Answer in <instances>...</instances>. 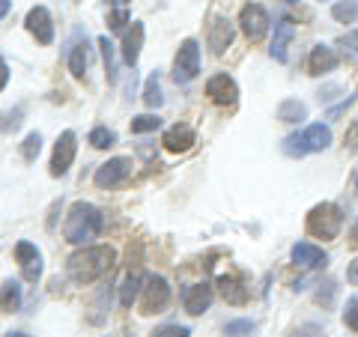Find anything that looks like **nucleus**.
<instances>
[{"label": "nucleus", "mask_w": 358, "mask_h": 337, "mask_svg": "<svg viewBox=\"0 0 358 337\" xmlns=\"http://www.w3.org/2000/svg\"><path fill=\"white\" fill-rule=\"evenodd\" d=\"M117 263V251L110 245H84L66 260V275L78 287H90L99 278H105Z\"/></svg>", "instance_id": "obj_1"}, {"label": "nucleus", "mask_w": 358, "mask_h": 337, "mask_svg": "<svg viewBox=\"0 0 358 337\" xmlns=\"http://www.w3.org/2000/svg\"><path fill=\"white\" fill-rule=\"evenodd\" d=\"M102 233V212H99L93 203L87 200H78V203L69 206V215H66L63 224V236L69 245H90L93 239H99Z\"/></svg>", "instance_id": "obj_2"}, {"label": "nucleus", "mask_w": 358, "mask_h": 337, "mask_svg": "<svg viewBox=\"0 0 358 337\" xmlns=\"http://www.w3.org/2000/svg\"><path fill=\"white\" fill-rule=\"evenodd\" d=\"M331 147V129L322 126V122H313V126L301 129L296 134H287L281 150L284 155H289V159H305V155H313V152H322Z\"/></svg>", "instance_id": "obj_3"}, {"label": "nucleus", "mask_w": 358, "mask_h": 337, "mask_svg": "<svg viewBox=\"0 0 358 337\" xmlns=\"http://www.w3.org/2000/svg\"><path fill=\"white\" fill-rule=\"evenodd\" d=\"M343 227V212L334 203H320L308 212V233L317 239H338Z\"/></svg>", "instance_id": "obj_4"}, {"label": "nucleus", "mask_w": 358, "mask_h": 337, "mask_svg": "<svg viewBox=\"0 0 358 337\" xmlns=\"http://www.w3.org/2000/svg\"><path fill=\"white\" fill-rule=\"evenodd\" d=\"M197 75H200V45H197V39H185L173 57V81L188 84V81H194Z\"/></svg>", "instance_id": "obj_5"}, {"label": "nucleus", "mask_w": 358, "mask_h": 337, "mask_svg": "<svg viewBox=\"0 0 358 337\" xmlns=\"http://www.w3.org/2000/svg\"><path fill=\"white\" fill-rule=\"evenodd\" d=\"M171 301V284L162 275H147L141 287V313H159Z\"/></svg>", "instance_id": "obj_6"}, {"label": "nucleus", "mask_w": 358, "mask_h": 337, "mask_svg": "<svg viewBox=\"0 0 358 337\" xmlns=\"http://www.w3.org/2000/svg\"><path fill=\"white\" fill-rule=\"evenodd\" d=\"M75 152H78V138L75 131H63L57 143H54V152H51V176H66L69 167L75 162Z\"/></svg>", "instance_id": "obj_7"}, {"label": "nucleus", "mask_w": 358, "mask_h": 337, "mask_svg": "<svg viewBox=\"0 0 358 337\" xmlns=\"http://www.w3.org/2000/svg\"><path fill=\"white\" fill-rule=\"evenodd\" d=\"M239 27H242V33H245V36H248L251 42H260L266 33H268V13H266L260 3L242 6V13H239Z\"/></svg>", "instance_id": "obj_8"}, {"label": "nucleus", "mask_w": 358, "mask_h": 337, "mask_svg": "<svg viewBox=\"0 0 358 337\" xmlns=\"http://www.w3.org/2000/svg\"><path fill=\"white\" fill-rule=\"evenodd\" d=\"M131 173V159H126V155H117V159H108L102 167L96 171V185L99 188H117L129 179Z\"/></svg>", "instance_id": "obj_9"}, {"label": "nucleus", "mask_w": 358, "mask_h": 337, "mask_svg": "<svg viewBox=\"0 0 358 337\" xmlns=\"http://www.w3.org/2000/svg\"><path fill=\"white\" fill-rule=\"evenodd\" d=\"M206 96L215 105L230 108V105H236V99H239V87L227 72H221V75H212L206 81Z\"/></svg>", "instance_id": "obj_10"}, {"label": "nucleus", "mask_w": 358, "mask_h": 337, "mask_svg": "<svg viewBox=\"0 0 358 337\" xmlns=\"http://www.w3.org/2000/svg\"><path fill=\"white\" fill-rule=\"evenodd\" d=\"M233 21L227 15H212L209 18V30H206V42L212 54H224L233 45Z\"/></svg>", "instance_id": "obj_11"}, {"label": "nucleus", "mask_w": 358, "mask_h": 337, "mask_svg": "<svg viewBox=\"0 0 358 337\" xmlns=\"http://www.w3.org/2000/svg\"><path fill=\"white\" fill-rule=\"evenodd\" d=\"M15 260L21 263V272H24V280L36 284L42 278V254L33 242H18L15 245Z\"/></svg>", "instance_id": "obj_12"}, {"label": "nucleus", "mask_w": 358, "mask_h": 337, "mask_svg": "<svg viewBox=\"0 0 358 337\" xmlns=\"http://www.w3.org/2000/svg\"><path fill=\"white\" fill-rule=\"evenodd\" d=\"M24 24H27V30L33 33V36H36L39 45L54 42V21H51V13L45 6H33L27 13V18H24Z\"/></svg>", "instance_id": "obj_13"}, {"label": "nucleus", "mask_w": 358, "mask_h": 337, "mask_svg": "<svg viewBox=\"0 0 358 337\" xmlns=\"http://www.w3.org/2000/svg\"><path fill=\"white\" fill-rule=\"evenodd\" d=\"M162 143H164V150L167 152H188L197 143V134H194V129L188 126V122H176V126H171L164 131V138H162Z\"/></svg>", "instance_id": "obj_14"}, {"label": "nucleus", "mask_w": 358, "mask_h": 337, "mask_svg": "<svg viewBox=\"0 0 358 337\" xmlns=\"http://www.w3.org/2000/svg\"><path fill=\"white\" fill-rule=\"evenodd\" d=\"M209 305H212V287L209 284H188L182 289V308L192 313V317L206 313Z\"/></svg>", "instance_id": "obj_15"}, {"label": "nucleus", "mask_w": 358, "mask_h": 337, "mask_svg": "<svg viewBox=\"0 0 358 337\" xmlns=\"http://www.w3.org/2000/svg\"><path fill=\"white\" fill-rule=\"evenodd\" d=\"M143 36H147V30H143V21H131V27L122 33V60L126 66H138V57H141V48H143Z\"/></svg>", "instance_id": "obj_16"}, {"label": "nucleus", "mask_w": 358, "mask_h": 337, "mask_svg": "<svg viewBox=\"0 0 358 337\" xmlns=\"http://www.w3.org/2000/svg\"><path fill=\"white\" fill-rule=\"evenodd\" d=\"M293 39H296L293 18H281L275 24V36H272V48H268V54H272L278 63H287V48H289V42Z\"/></svg>", "instance_id": "obj_17"}, {"label": "nucleus", "mask_w": 358, "mask_h": 337, "mask_svg": "<svg viewBox=\"0 0 358 337\" xmlns=\"http://www.w3.org/2000/svg\"><path fill=\"white\" fill-rule=\"evenodd\" d=\"M338 69V54L329 45H313L308 54V72L310 75H329Z\"/></svg>", "instance_id": "obj_18"}, {"label": "nucleus", "mask_w": 358, "mask_h": 337, "mask_svg": "<svg viewBox=\"0 0 358 337\" xmlns=\"http://www.w3.org/2000/svg\"><path fill=\"white\" fill-rule=\"evenodd\" d=\"M293 263L301 268H322L329 263V254L310 242H296L293 245Z\"/></svg>", "instance_id": "obj_19"}, {"label": "nucleus", "mask_w": 358, "mask_h": 337, "mask_svg": "<svg viewBox=\"0 0 358 337\" xmlns=\"http://www.w3.org/2000/svg\"><path fill=\"white\" fill-rule=\"evenodd\" d=\"M218 293L230 301V305H245L248 301V287H245L242 278H233V275H221L218 278Z\"/></svg>", "instance_id": "obj_20"}, {"label": "nucleus", "mask_w": 358, "mask_h": 337, "mask_svg": "<svg viewBox=\"0 0 358 337\" xmlns=\"http://www.w3.org/2000/svg\"><path fill=\"white\" fill-rule=\"evenodd\" d=\"M141 287H143V278L138 272H126V278H122V284H120V305L131 308L141 296Z\"/></svg>", "instance_id": "obj_21"}, {"label": "nucleus", "mask_w": 358, "mask_h": 337, "mask_svg": "<svg viewBox=\"0 0 358 337\" xmlns=\"http://www.w3.org/2000/svg\"><path fill=\"white\" fill-rule=\"evenodd\" d=\"M308 117V108L305 102H299V99H284L281 105H278V120L281 122H301Z\"/></svg>", "instance_id": "obj_22"}, {"label": "nucleus", "mask_w": 358, "mask_h": 337, "mask_svg": "<svg viewBox=\"0 0 358 337\" xmlns=\"http://www.w3.org/2000/svg\"><path fill=\"white\" fill-rule=\"evenodd\" d=\"M18 305H21V287H18V280H6V284L0 287V310L13 313V310H18Z\"/></svg>", "instance_id": "obj_23"}, {"label": "nucleus", "mask_w": 358, "mask_h": 337, "mask_svg": "<svg viewBox=\"0 0 358 337\" xmlns=\"http://www.w3.org/2000/svg\"><path fill=\"white\" fill-rule=\"evenodd\" d=\"M99 48H102V63L108 72V84H117V48L108 36H99Z\"/></svg>", "instance_id": "obj_24"}, {"label": "nucleus", "mask_w": 358, "mask_h": 337, "mask_svg": "<svg viewBox=\"0 0 358 337\" xmlns=\"http://www.w3.org/2000/svg\"><path fill=\"white\" fill-rule=\"evenodd\" d=\"M162 102H164V96H162V84H159V72H155L147 78V84H143V105L155 110V108H162Z\"/></svg>", "instance_id": "obj_25"}, {"label": "nucleus", "mask_w": 358, "mask_h": 337, "mask_svg": "<svg viewBox=\"0 0 358 337\" xmlns=\"http://www.w3.org/2000/svg\"><path fill=\"white\" fill-rule=\"evenodd\" d=\"M69 72H72V78H78V81L87 75V45L84 42H78L69 51Z\"/></svg>", "instance_id": "obj_26"}, {"label": "nucleus", "mask_w": 358, "mask_h": 337, "mask_svg": "<svg viewBox=\"0 0 358 337\" xmlns=\"http://www.w3.org/2000/svg\"><path fill=\"white\" fill-rule=\"evenodd\" d=\"M331 15L341 21V24H355L358 21V0H338L331 6Z\"/></svg>", "instance_id": "obj_27"}, {"label": "nucleus", "mask_w": 358, "mask_h": 337, "mask_svg": "<svg viewBox=\"0 0 358 337\" xmlns=\"http://www.w3.org/2000/svg\"><path fill=\"white\" fill-rule=\"evenodd\" d=\"M117 143V131L108 129V126H96L90 131V147L93 150H110Z\"/></svg>", "instance_id": "obj_28"}, {"label": "nucleus", "mask_w": 358, "mask_h": 337, "mask_svg": "<svg viewBox=\"0 0 358 337\" xmlns=\"http://www.w3.org/2000/svg\"><path fill=\"white\" fill-rule=\"evenodd\" d=\"M162 129V117L159 114H141L131 120V134H147V131H155Z\"/></svg>", "instance_id": "obj_29"}, {"label": "nucleus", "mask_w": 358, "mask_h": 337, "mask_svg": "<svg viewBox=\"0 0 358 337\" xmlns=\"http://www.w3.org/2000/svg\"><path fill=\"white\" fill-rule=\"evenodd\" d=\"M39 150H42V134L39 131H30L27 138H24V143H21V159H24V162H36Z\"/></svg>", "instance_id": "obj_30"}, {"label": "nucleus", "mask_w": 358, "mask_h": 337, "mask_svg": "<svg viewBox=\"0 0 358 337\" xmlns=\"http://www.w3.org/2000/svg\"><path fill=\"white\" fill-rule=\"evenodd\" d=\"M254 331H257V325L251 320H230L224 325V334L227 337H251Z\"/></svg>", "instance_id": "obj_31"}, {"label": "nucleus", "mask_w": 358, "mask_h": 337, "mask_svg": "<svg viewBox=\"0 0 358 337\" xmlns=\"http://www.w3.org/2000/svg\"><path fill=\"white\" fill-rule=\"evenodd\" d=\"M21 120H24V105H18L13 110H6V114H0V131H15L21 126Z\"/></svg>", "instance_id": "obj_32"}, {"label": "nucleus", "mask_w": 358, "mask_h": 337, "mask_svg": "<svg viewBox=\"0 0 358 337\" xmlns=\"http://www.w3.org/2000/svg\"><path fill=\"white\" fill-rule=\"evenodd\" d=\"M150 337H192V329H185V325H159Z\"/></svg>", "instance_id": "obj_33"}, {"label": "nucleus", "mask_w": 358, "mask_h": 337, "mask_svg": "<svg viewBox=\"0 0 358 337\" xmlns=\"http://www.w3.org/2000/svg\"><path fill=\"white\" fill-rule=\"evenodd\" d=\"M108 24H110V30H122V27L129 24V9H126V3H122V6H117L114 13H110Z\"/></svg>", "instance_id": "obj_34"}, {"label": "nucleus", "mask_w": 358, "mask_h": 337, "mask_svg": "<svg viewBox=\"0 0 358 337\" xmlns=\"http://www.w3.org/2000/svg\"><path fill=\"white\" fill-rule=\"evenodd\" d=\"M343 322L350 325L352 331H358V299H350V301H346V310H343Z\"/></svg>", "instance_id": "obj_35"}, {"label": "nucleus", "mask_w": 358, "mask_h": 337, "mask_svg": "<svg viewBox=\"0 0 358 337\" xmlns=\"http://www.w3.org/2000/svg\"><path fill=\"white\" fill-rule=\"evenodd\" d=\"M346 280H350L352 287H358V257H355L350 266H346Z\"/></svg>", "instance_id": "obj_36"}, {"label": "nucleus", "mask_w": 358, "mask_h": 337, "mask_svg": "<svg viewBox=\"0 0 358 337\" xmlns=\"http://www.w3.org/2000/svg\"><path fill=\"white\" fill-rule=\"evenodd\" d=\"M6 84H9V66L3 60V54H0V89H6Z\"/></svg>", "instance_id": "obj_37"}, {"label": "nucleus", "mask_w": 358, "mask_h": 337, "mask_svg": "<svg viewBox=\"0 0 358 337\" xmlns=\"http://www.w3.org/2000/svg\"><path fill=\"white\" fill-rule=\"evenodd\" d=\"M346 143H350L352 150H358V122H355V126H352L350 131H346Z\"/></svg>", "instance_id": "obj_38"}, {"label": "nucleus", "mask_w": 358, "mask_h": 337, "mask_svg": "<svg viewBox=\"0 0 358 337\" xmlns=\"http://www.w3.org/2000/svg\"><path fill=\"white\" fill-rule=\"evenodd\" d=\"M341 45H350V48L358 54V30H355V33H350V36H343V39H341Z\"/></svg>", "instance_id": "obj_39"}, {"label": "nucleus", "mask_w": 358, "mask_h": 337, "mask_svg": "<svg viewBox=\"0 0 358 337\" xmlns=\"http://www.w3.org/2000/svg\"><path fill=\"white\" fill-rule=\"evenodd\" d=\"M350 245H352V248H358V224H355L352 233H350Z\"/></svg>", "instance_id": "obj_40"}, {"label": "nucleus", "mask_w": 358, "mask_h": 337, "mask_svg": "<svg viewBox=\"0 0 358 337\" xmlns=\"http://www.w3.org/2000/svg\"><path fill=\"white\" fill-rule=\"evenodd\" d=\"M9 13V0H0V18H6Z\"/></svg>", "instance_id": "obj_41"}, {"label": "nucleus", "mask_w": 358, "mask_h": 337, "mask_svg": "<svg viewBox=\"0 0 358 337\" xmlns=\"http://www.w3.org/2000/svg\"><path fill=\"white\" fill-rule=\"evenodd\" d=\"M6 337H30V334H24V331H9Z\"/></svg>", "instance_id": "obj_42"}, {"label": "nucleus", "mask_w": 358, "mask_h": 337, "mask_svg": "<svg viewBox=\"0 0 358 337\" xmlns=\"http://www.w3.org/2000/svg\"><path fill=\"white\" fill-rule=\"evenodd\" d=\"M287 3H299V0H287Z\"/></svg>", "instance_id": "obj_43"}, {"label": "nucleus", "mask_w": 358, "mask_h": 337, "mask_svg": "<svg viewBox=\"0 0 358 337\" xmlns=\"http://www.w3.org/2000/svg\"><path fill=\"white\" fill-rule=\"evenodd\" d=\"M355 188H358V179H355Z\"/></svg>", "instance_id": "obj_44"}]
</instances>
